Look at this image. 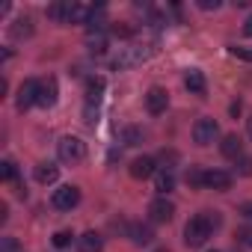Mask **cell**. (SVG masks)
Listing matches in <instances>:
<instances>
[{"mask_svg":"<svg viewBox=\"0 0 252 252\" xmlns=\"http://www.w3.org/2000/svg\"><path fill=\"white\" fill-rule=\"evenodd\" d=\"M217 217H211V211H205V214H196L193 220H187V225H184V243L190 246V249H196V246H205L208 243V237L214 234V228H217Z\"/></svg>","mask_w":252,"mask_h":252,"instance_id":"6da1fadb","label":"cell"},{"mask_svg":"<svg viewBox=\"0 0 252 252\" xmlns=\"http://www.w3.org/2000/svg\"><path fill=\"white\" fill-rule=\"evenodd\" d=\"M155 54V48L152 45H128V48H119V54L110 60V65L113 68H134V65H143L149 57Z\"/></svg>","mask_w":252,"mask_h":252,"instance_id":"7a4b0ae2","label":"cell"},{"mask_svg":"<svg viewBox=\"0 0 252 252\" xmlns=\"http://www.w3.org/2000/svg\"><path fill=\"white\" fill-rule=\"evenodd\" d=\"M57 155H60V160L63 163H80L83 158H86V143L80 140V137H63L60 143H57Z\"/></svg>","mask_w":252,"mask_h":252,"instance_id":"3957f363","label":"cell"},{"mask_svg":"<svg viewBox=\"0 0 252 252\" xmlns=\"http://www.w3.org/2000/svg\"><path fill=\"white\" fill-rule=\"evenodd\" d=\"M217 137H220V125L214 122V119H208V116H202L196 125H193V143L196 146H211V143H217Z\"/></svg>","mask_w":252,"mask_h":252,"instance_id":"277c9868","label":"cell"},{"mask_svg":"<svg viewBox=\"0 0 252 252\" xmlns=\"http://www.w3.org/2000/svg\"><path fill=\"white\" fill-rule=\"evenodd\" d=\"M51 205H54L57 211H71V208H77V205H80V187H74V184L57 187L54 196H51Z\"/></svg>","mask_w":252,"mask_h":252,"instance_id":"5b68a950","label":"cell"},{"mask_svg":"<svg viewBox=\"0 0 252 252\" xmlns=\"http://www.w3.org/2000/svg\"><path fill=\"white\" fill-rule=\"evenodd\" d=\"M39 83L42 80H33V77H27L21 86H18V110H27V107H33V104H39Z\"/></svg>","mask_w":252,"mask_h":252,"instance_id":"8992f818","label":"cell"},{"mask_svg":"<svg viewBox=\"0 0 252 252\" xmlns=\"http://www.w3.org/2000/svg\"><path fill=\"white\" fill-rule=\"evenodd\" d=\"M146 107H149L152 116L166 113V107H169V92H166L163 86H152V89L146 92Z\"/></svg>","mask_w":252,"mask_h":252,"instance_id":"52a82bcc","label":"cell"},{"mask_svg":"<svg viewBox=\"0 0 252 252\" xmlns=\"http://www.w3.org/2000/svg\"><path fill=\"white\" fill-rule=\"evenodd\" d=\"M172 214H175V205H172L166 196H160V199H155V202L149 205V220H152V222H169Z\"/></svg>","mask_w":252,"mask_h":252,"instance_id":"ba28073f","label":"cell"},{"mask_svg":"<svg viewBox=\"0 0 252 252\" xmlns=\"http://www.w3.org/2000/svg\"><path fill=\"white\" fill-rule=\"evenodd\" d=\"M71 15H74V3H71V0H63V3H51L48 6V18L57 21V24H71Z\"/></svg>","mask_w":252,"mask_h":252,"instance_id":"9c48e42d","label":"cell"},{"mask_svg":"<svg viewBox=\"0 0 252 252\" xmlns=\"http://www.w3.org/2000/svg\"><path fill=\"white\" fill-rule=\"evenodd\" d=\"M220 152H222V158H228V160H240V158H243V140H240L237 134H228V137H222Z\"/></svg>","mask_w":252,"mask_h":252,"instance_id":"30bf717a","label":"cell"},{"mask_svg":"<svg viewBox=\"0 0 252 252\" xmlns=\"http://www.w3.org/2000/svg\"><path fill=\"white\" fill-rule=\"evenodd\" d=\"M205 187H211V190H228L231 187V172H225V169H208L205 172Z\"/></svg>","mask_w":252,"mask_h":252,"instance_id":"8fae6325","label":"cell"},{"mask_svg":"<svg viewBox=\"0 0 252 252\" xmlns=\"http://www.w3.org/2000/svg\"><path fill=\"white\" fill-rule=\"evenodd\" d=\"M57 95H60V86H57L54 77H48V80L39 83V107H54L57 104Z\"/></svg>","mask_w":252,"mask_h":252,"instance_id":"7c38bea8","label":"cell"},{"mask_svg":"<svg viewBox=\"0 0 252 252\" xmlns=\"http://www.w3.org/2000/svg\"><path fill=\"white\" fill-rule=\"evenodd\" d=\"M77 249L80 252H101L104 249V237L98 231H86V234L77 237Z\"/></svg>","mask_w":252,"mask_h":252,"instance_id":"4fadbf2b","label":"cell"},{"mask_svg":"<svg viewBox=\"0 0 252 252\" xmlns=\"http://www.w3.org/2000/svg\"><path fill=\"white\" fill-rule=\"evenodd\" d=\"M184 86H187L190 95H205V74H202L199 68H190V71L184 74Z\"/></svg>","mask_w":252,"mask_h":252,"instance_id":"5bb4252c","label":"cell"},{"mask_svg":"<svg viewBox=\"0 0 252 252\" xmlns=\"http://www.w3.org/2000/svg\"><path fill=\"white\" fill-rule=\"evenodd\" d=\"M131 175H134V178H152V175H155V160H152V158H137V160H131Z\"/></svg>","mask_w":252,"mask_h":252,"instance_id":"9a60e30c","label":"cell"},{"mask_svg":"<svg viewBox=\"0 0 252 252\" xmlns=\"http://www.w3.org/2000/svg\"><path fill=\"white\" fill-rule=\"evenodd\" d=\"M172 187H175V175H172L169 169H160V172H155V190H158L160 196L172 193Z\"/></svg>","mask_w":252,"mask_h":252,"instance_id":"2e32d148","label":"cell"},{"mask_svg":"<svg viewBox=\"0 0 252 252\" xmlns=\"http://www.w3.org/2000/svg\"><path fill=\"white\" fill-rule=\"evenodd\" d=\"M128 234H131V240H134L137 246H149V243H152V237H155V234H152V228H149V225H143V222H134V225L128 228Z\"/></svg>","mask_w":252,"mask_h":252,"instance_id":"e0dca14e","label":"cell"},{"mask_svg":"<svg viewBox=\"0 0 252 252\" xmlns=\"http://www.w3.org/2000/svg\"><path fill=\"white\" fill-rule=\"evenodd\" d=\"M86 48H89L92 54H104V51H107V33H104V30H89Z\"/></svg>","mask_w":252,"mask_h":252,"instance_id":"ac0fdd59","label":"cell"},{"mask_svg":"<svg viewBox=\"0 0 252 252\" xmlns=\"http://www.w3.org/2000/svg\"><path fill=\"white\" fill-rule=\"evenodd\" d=\"M101 92H104V77H89L86 80V104H95L98 107Z\"/></svg>","mask_w":252,"mask_h":252,"instance_id":"d6986e66","label":"cell"},{"mask_svg":"<svg viewBox=\"0 0 252 252\" xmlns=\"http://www.w3.org/2000/svg\"><path fill=\"white\" fill-rule=\"evenodd\" d=\"M60 178V166H54V163H39L36 166V181L39 184H54Z\"/></svg>","mask_w":252,"mask_h":252,"instance_id":"ffe728a7","label":"cell"},{"mask_svg":"<svg viewBox=\"0 0 252 252\" xmlns=\"http://www.w3.org/2000/svg\"><path fill=\"white\" fill-rule=\"evenodd\" d=\"M146 140V134L140 128H134V125H128V128H122V143L125 146H140Z\"/></svg>","mask_w":252,"mask_h":252,"instance_id":"44dd1931","label":"cell"},{"mask_svg":"<svg viewBox=\"0 0 252 252\" xmlns=\"http://www.w3.org/2000/svg\"><path fill=\"white\" fill-rule=\"evenodd\" d=\"M184 181H187L190 187H205V172H202L199 166H190L187 175H184Z\"/></svg>","mask_w":252,"mask_h":252,"instance_id":"7402d4cb","label":"cell"},{"mask_svg":"<svg viewBox=\"0 0 252 252\" xmlns=\"http://www.w3.org/2000/svg\"><path fill=\"white\" fill-rule=\"evenodd\" d=\"M0 178H3V181H15L18 178V166L12 160H3V163H0Z\"/></svg>","mask_w":252,"mask_h":252,"instance_id":"603a6c76","label":"cell"},{"mask_svg":"<svg viewBox=\"0 0 252 252\" xmlns=\"http://www.w3.org/2000/svg\"><path fill=\"white\" fill-rule=\"evenodd\" d=\"M228 54H231V57H237V60L252 63V48H243V45H228Z\"/></svg>","mask_w":252,"mask_h":252,"instance_id":"cb8c5ba5","label":"cell"},{"mask_svg":"<svg viewBox=\"0 0 252 252\" xmlns=\"http://www.w3.org/2000/svg\"><path fill=\"white\" fill-rule=\"evenodd\" d=\"M71 240H74V234H71V231H57V234H54V246H60V249L71 246Z\"/></svg>","mask_w":252,"mask_h":252,"instance_id":"d4e9b609","label":"cell"},{"mask_svg":"<svg viewBox=\"0 0 252 252\" xmlns=\"http://www.w3.org/2000/svg\"><path fill=\"white\" fill-rule=\"evenodd\" d=\"M237 243H240V246H252V225L237 228Z\"/></svg>","mask_w":252,"mask_h":252,"instance_id":"484cf974","label":"cell"},{"mask_svg":"<svg viewBox=\"0 0 252 252\" xmlns=\"http://www.w3.org/2000/svg\"><path fill=\"white\" fill-rule=\"evenodd\" d=\"M83 122H86V125H95V122H98V107H95V104H86V107H83Z\"/></svg>","mask_w":252,"mask_h":252,"instance_id":"4316f807","label":"cell"},{"mask_svg":"<svg viewBox=\"0 0 252 252\" xmlns=\"http://www.w3.org/2000/svg\"><path fill=\"white\" fill-rule=\"evenodd\" d=\"M0 252H21V246H18L15 237H3L0 240Z\"/></svg>","mask_w":252,"mask_h":252,"instance_id":"83f0119b","label":"cell"},{"mask_svg":"<svg viewBox=\"0 0 252 252\" xmlns=\"http://www.w3.org/2000/svg\"><path fill=\"white\" fill-rule=\"evenodd\" d=\"M237 172H240V175H252V158L243 155V158L237 160Z\"/></svg>","mask_w":252,"mask_h":252,"instance_id":"f1b7e54d","label":"cell"},{"mask_svg":"<svg viewBox=\"0 0 252 252\" xmlns=\"http://www.w3.org/2000/svg\"><path fill=\"white\" fill-rule=\"evenodd\" d=\"M196 6H199V9H205V12H211V9H220V0H199Z\"/></svg>","mask_w":252,"mask_h":252,"instance_id":"f546056e","label":"cell"},{"mask_svg":"<svg viewBox=\"0 0 252 252\" xmlns=\"http://www.w3.org/2000/svg\"><path fill=\"white\" fill-rule=\"evenodd\" d=\"M113 36H122V39H128V36H131V27H113Z\"/></svg>","mask_w":252,"mask_h":252,"instance_id":"4dcf8cb0","label":"cell"},{"mask_svg":"<svg viewBox=\"0 0 252 252\" xmlns=\"http://www.w3.org/2000/svg\"><path fill=\"white\" fill-rule=\"evenodd\" d=\"M243 36H252V15L243 21Z\"/></svg>","mask_w":252,"mask_h":252,"instance_id":"1f68e13d","label":"cell"},{"mask_svg":"<svg viewBox=\"0 0 252 252\" xmlns=\"http://www.w3.org/2000/svg\"><path fill=\"white\" fill-rule=\"evenodd\" d=\"M243 217H249V220H252V202H249V205H243Z\"/></svg>","mask_w":252,"mask_h":252,"instance_id":"d6a6232c","label":"cell"},{"mask_svg":"<svg viewBox=\"0 0 252 252\" xmlns=\"http://www.w3.org/2000/svg\"><path fill=\"white\" fill-rule=\"evenodd\" d=\"M246 134H249V140H252V116L246 119Z\"/></svg>","mask_w":252,"mask_h":252,"instance_id":"836d02e7","label":"cell"}]
</instances>
